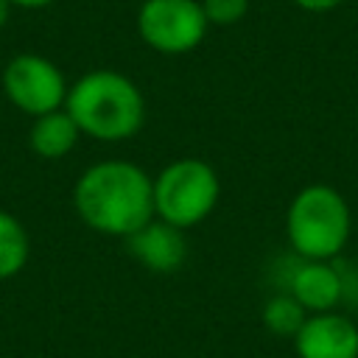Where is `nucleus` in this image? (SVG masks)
Wrapping results in <instances>:
<instances>
[{"instance_id": "obj_1", "label": "nucleus", "mask_w": 358, "mask_h": 358, "mask_svg": "<svg viewBox=\"0 0 358 358\" xmlns=\"http://www.w3.org/2000/svg\"><path fill=\"white\" fill-rule=\"evenodd\" d=\"M76 210L90 229L129 238L154 221V179L134 162L106 159L76 185Z\"/></svg>"}, {"instance_id": "obj_2", "label": "nucleus", "mask_w": 358, "mask_h": 358, "mask_svg": "<svg viewBox=\"0 0 358 358\" xmlns=\"http://www.w3.org/2000/svg\"><path fill=\"white\" fill-rule=\"evenodd\" d=\"M64 109L76 126L106 143L129 140L145 120V101L131 78L115 70H92L81 76L64 98Z\"/></svg>"}, {"instance_id": "obj_3", "label": "nucleus", "mask_w": 358, "mask_h": 358, "mask_svg": "<svg viewBox=\"0 0 358 358\" xmlns=\"http://www.w3.org/2000/svg\"><path fill=\"white\" fill-rule=\"evenodd\" d=\"M285 232L296 255L308 260L336 257L350 238L347 201L327 185H310L294 196L285 215Z\"/></svg>"}, {"instance_id": "obj_4", "label": "nucleus", "mask_w": 358, "mask_h": 358, "mask_svg": "<svg viewBox=\"0 0 358 358\" xmlns=\"http://www.w3.org/2000/svg\"><path fill=\"white\" fill-rule=\"evenodd\" d=\"M218 190V176L207 162L176 159L154 179V213L176 229L196 227L215 207Z\"/></svg>"}, {"instance_id": "obj_5", "label": "nucleus", "mask_w": 358, "mask_h": 358, "mask_svg": "<svg viewBox=\"0 0 358 358\" xmlns=\"http://www.w3.org/2000/svg\"><path fill=\"white\" fill-rule=\"evenodd\" d=\"M201 0H145L137 11V31L157 53L179 56L201 45L207 34Z\"/></svg>"}, {"instance_id": "obj_6", "label": "nucleus", "mask_w": 358, "mask_h": 358, "mask_svg": "<svg viewBox=\"0 0 358 358\" xmlns=\"http://www.w3.org/2000/svg\"><path fill=\"white\" fill-rule=\"evenodd\" d=\"M3 90L17 109L34 117L56 112L67 98V84L62 70L36 53H20L6 64Z\"/></svg>"}, {"instance_id": "obj_7", "label": "nucleus", "mask_w": 358, "mask_h": 358, "mask_svg": "<svg viewBox=\"0 0 358 358\" xmlns=\"http://www.w3.org/2000/svg\"><path fill=\"white\" fill-rule=\"evenodd\" d=\"M299 358H358V327L341 313H313L294 336Z\"/></svg>"}, {"instance_id": "obj_8", "label": "nucleus", "mask_w": 358, "mask_h": 358, "mask_svg": "<svg viewBox=\"0 0 358 358\" xmlns=\"http://www.w3.org/2000/svg\"><path fill=\"white\" fill-rule=\"evenodd\" d=\"M129 252L148 266L151 271H176L185 260V238L182 229L165 224V221H148L143 229L126 238Z\"/></svg>"}, {"instance_id": "obj_9", "label": "nucleus", "mask_w": 358, "mask_h": 358, "mask_svg": "<svg viewBox=\"0 0 358 358\" xmlns=\"http://www.w3.org/2000/svg\"><path fill=\"white\" fill-rule=\"evenodd\" d=\"M344 294L341 271L336 266H327L324 260H308L296 266L291 274V296L305 308L316 313H327Z\"/></svg>"}, {"instance_id": "obj_10", "label": "nucleus", "mask_w": 358, "mask_h": 358, "mask_svg": "<svg viewBox=\"0 0 358 358\" xmlns=\"http://www.w3.org/2000/svg\"><path fill=\"white\" fill-rule=\"evenodd\" d=\"M81 129L76 126V120L70 117L67 109H56V112H48V115H39L31 126V134H28V143L31 148L45 157V159H59L64 157L67 151H73L76 140H78Z\"/></svg>"}, {"instance_id": "obj_11", "label": "nucleus", "mask_w": 358, "mask_h": 358, "mask_svg": "<svg viewBox=\"0 0 358 358\" xmlns=\"http://www.w3.org/2000/svg\"><path fill=\"white\" fill-rule=\"evenodd\" d=\"M28 260V232L22 229V224L0 210V280L14 277Z\"/></svg>"}, {"instance_id": "obj_12", "label": "nucleus", "mask_w": 358, "mask_h": 358, "mask_svg": "<svg viewBox=\"0 0 358 358\" xmlns=\"http://www.w3.org/2000/svg\"><path fill=\"white\" fill-rule=\"evenodd\" d=\"M305 319H308L305 308L291 294H277L263 308V324L274 336H296L299 327L305 324Z\"/></svg>"}, {"instance_id": "obj_13", "label": "nucleus", "mask_w": 358, "mask_h": 358, "mask_svg": "<svg viewBox=\"0 0 358 358\" xmlns=\"http://www.w3.org/2000/svg\"><path fill=\"white\" fill-rule=\"evenodd\" d=\"M201 8L210 25H235L246 17L249 0H201Z\"/></svg>"}, {"instance_id": "obj_14", "label": "nucleus", "mask_w": 358, "mask_h": 358, "mask_svg": "<svg viewBox=\"0 0 358 358\" xmlns=\"http://www.w3.org/2000/svg\"><path fill=\"white\" fill-rule=\"evenodd\" d=\"M299 8H305V11H313V14H322V11H330V8H336V6H341L344 0H294Z\"/></svg>"}, {"instance_id": "obj_15", "label": "nucleus", "mask_w": 358, "mask_h": 358, "mask_svg": "<svg viewBox=\"0 0 358 358\" xmlns=\"http://www.w3.org/2000/svg\"><path fill=\"white\" fill-rule=\"evenodd\" d=\"M53 0H11V6H20V8H42Z\"/></svg>"}, {"instance_id": "obj_16", "label": "nucleus", "mask_w": 358, "mask_h": 358, "mask_svg": "<svg viewBox=\"0 0 358 358\" xmlns=\"http://www.w3.org/2000/svg\"><path fill=\"white\" fill-rule=\"evenodd\" d=\"M8 14H11V0H0V28L8 22Z\"/></svg>"}]
</instances>
